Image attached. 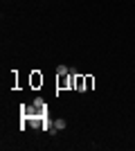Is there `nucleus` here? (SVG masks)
Masks as SVG:
<instances>
[{
  "label": "nucleus",
  "instance_id": "obj_1",
  "mask_svg": "<svg viewBox=\"0 0 135 151\" xmlns=\"http://www.w3.org/2000/svg\"><path fill=\"white\" fill-rule=\"evenodd\" d=\"M74 90L86 93V75H74Z\"/></svg>",
  "mask_w": 135,
  "mask_h": 151
},
{
  "label": "nucleus",
  "instance_id": "obj_2",
  "mask_svg": "<svg viewBox=\"0 0 135 151\" xmlns=\"http://www.w3.org/2000/svg\"><path fill=\"white\" fill-rule=\"evenodd\" d=\"M29 83H32V88H39V86H43V75H41V72H32V79H29Z\"/></svg>",
  "mask_w": 135,
  "mask_h": 151
},
{
  "label": "nucleus",
  "instance_id": "obj_3",
  "mask_svg": "<svg viewBox=\"0 0 135 151\" xmlns=\"http://www.w3.org/2000/svg\"><path fill=\"white\" fill-rule=\"evenodd\" d=\"M54 126H56L59 131H63L65 126H68V122H65V120H63V117H59V120H54Z\"/></svg>",
  "mask_w": 135,
  "mask_h": 151
},
{
  "label": "nucleus",
  "instance_id": "obj_4",
  "mask_svg": "<svg viewBox=\"0 0 135 151\" xmlns=\"http://www.w3.org/2000/svg\"><path fill=\"white\" fill-rule=\"evenodd\" d=\"M61 75H70V68H68V65H59L56 68V77H61Z\"/></svg>",
  "mask_w": 135,
  "mask_h": 151
},
{
  "label": "nucleus",
  "instance_id": "obj_5",
  "mask_svg": "<svg viewBox=\"0 0 135 151\" xmlns=\"http://www.w3.org/2000/svg\"><path fill=\"white\" fill-rule=\"evenodd\" d=\"M92 86H95V79L90 75H86V90H92Z\"/></svg>",
  "mask_w": 135,
  "mask_h": 151
},
{
  "label": "nucleus",
  "instance_id": "obj_6",
  "mask_svg": "<svg viewBox=\"0 0 135 151\" xmlns=\"http://www.w3.org/2000/svg\"><path fill=\"white\" fill-rule=\"evenodd\" d=\"M34 106H39V108H43V106H45V101L41 99V97H36V99H34Z\"/></svg>",
  "mask_w": 135,
  "mask_h": 151
}]
</instances>
